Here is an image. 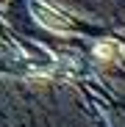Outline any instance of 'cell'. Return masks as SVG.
Returning <instances> with one entry per match:
<instances>
[{
    "label": "cell",
    "mask_w": 125,
    "mask_h": 127,
    "mask_svg": "<svg viewBox=\"0 0 125 127\" xmlns=\"http://www.w3.org/2000/svg\"><path fill=\"white\" fill-rule=\"evenodd\" d=\"M31 11H33L36 22H39L42 28L56 31V33H67V31H70V19L61 17L56 8H50V6H45V3H39V0H31Z\"/></svg>",
    "instance_id": "6da1fadb"
},
{
    "label": "cell",
    "mask_w": 125,
    "mask_h": 127,
    "mask_svg": "<svg viewBox=\"0 0 125 127\" xmlns=\"http://www.w3.org/2000/svg\"><path fill=\"white\" fill-rule=\"evenodd\" d=\"M95 55L100 61H117L120 64L125 58V47L120 44V41H114V39H103V41L95 44Z\"/></svg>",
    "instance_id": "7a4b0ae2"
}]
</instances>
